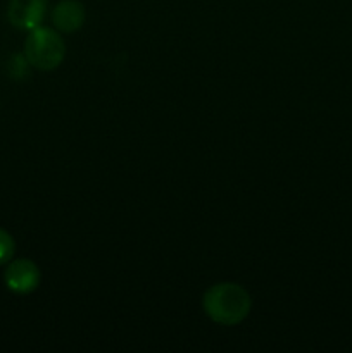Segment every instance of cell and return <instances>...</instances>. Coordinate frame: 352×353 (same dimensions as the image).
<instances>
[{
  "label": "cell",
  "mask_w": 352,
  "mask_h": 353,
  "mask_svg": "<svg viewBox=\"0 0 352 353\" xmlns=\"http://www.w3.org/2000/svg\"><path fill=\"white\" fill-rule=\"evenodd\" d=\"M202 309L213 323L221 326H237L247 319L252 299L247 290L237 283H216L202 296Z\"/></svg>",
  "instance_id": "1"
},
{
  "label": "cell",
  "mask_w": 352,
  "mask_h": 353,
  "mask_svg": "<svg viewBox=\"0 0 352 353\" xmlns=\"http://www.w3.org/2000/svg\"><path fill=\"white\" fill-rule=\"evenodd\" d=\"M23 54L31 68L54 71L66 57V41L55 28L38 26L28 33Z\"/></svg>",
  "instance_id": "2"
},
{
  "label": "cell",
  "mask_w": 352,
  "mask_h": 353,
  "mask_svg": "<svg viewBox=\"0 0 352 353\" xmlns=\"http://www.w3.org/2000/svg\"><path fill=\"white\" fill-rule=\"evenodd\" d=\"M40 269L30 259H12L6 264L3 271V285L9 292L16 295L33 293L40 285Z\"/></svg>",
  "instance_id": "3"
},
{
  "label": "cell",
  "mask_w": 352,
  "mask_h": 353,
  "mask_svg": "<svg viewBox=\"0 0 352 353\" xmlns=\"http://www.w3.org/2000/svg\"><path fill=\"white\" fill-rule=\"evenodd\" d=\"M47 14V0H9L7 19L14 28L31 31L41 26Z\"/></svg>",
  "instance_id": "4"
},
{
  "label": "cell",
  "mask_w": 352,
  "mask_h": 353,
  "mask_svg": "<svg viewBox=\"0 0 352 353\" xmlns=\"http://www.w3.org/2000/svg\"><path fill=\"white\" fill-rule=\"evenodd\" d=\"M86 10L79 0H61L54 6L50 14L52 26L59 33H75L83 26Z\"/></svg>",
  "instance_id": "5"
},
{
  "label": "cell",
  "mask_w": 352,
  "mask_h": 353,
  "mask_svg": "<svg viewBox=\"0 0 352 353\" xmlns=\"http://www.w3.org/2000/svg\"><path fill=\"white\" fill-rule=\"evenodd\" d=\"M16 254V241H14L12 234L0 228V265H6L10 262Z\"/></svg>",
  "instance_id": "6"
}]
</instances>
